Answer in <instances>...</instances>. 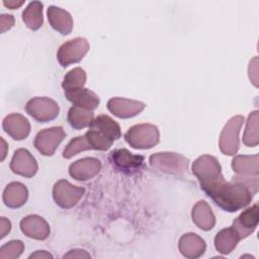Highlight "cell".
<instances>
[{
    "label": "cell",
    "instance_id": "cell-23",
    "mask_svg": "<svg viewBox=\"0 0 259 259\" xmlns=\"http://www.w3.org/2000/svg\"><path fill=\"white\" fill-rule=\"evenodd\" d=\"M232 168L238 175L258 176L259 174V155L252 156L238 155L232 160Z\"/></svg>",
    "mask_w": 259,
    "mask_h": 259
},
{
    "label": "cell",
    "instance_id": "cell-8",
    "mask_svg": "<svg viewBox=\"0 0 259 259\" xmlns=\"http://www.w3.org/2000/svg\"><path fill=\"white\" fill-rule=\"evenodd\" d=\"M85 193V188L72 185L66 179L57 181L53 187V197L55 202L62 208L75 206Z\"/></svg>",
    "mask_w": 259,
    "mask_h": 259
},
{
    "label": "cell",
    "instance_id": "cell-15",
    "mask_svg": "<svg viewBox=\"0 0 259 259\" xmlns=\"http://www.w3.org/2000/svg\"><path fill=\"white\" fill-rule=\"evenodd\" d=\"M258 225V204L245 209L233 223L232 228L235 230L240 240L251 235Z\"/></svg>",
    "mask_w": 259,
    "mask_h": 259
},
{
    "label": "cell",
    "instance_id": "cell-20",
    "mask_svg": "<svg viewBox=\"0 0 259 259\" xmlns=\"http://www.w3.org/2000/svg\"><path fill=\"white\" fill-rule=\"evenodd\" d=\"M28 197L26 186L20 182L9 183L3 191V202L10 208L22 206Z\"/></svg>",
    "mask_w": 259,
    "mask_h": 259
},
{
    "label": "cell",
    "instance_id": "cell-31",
    "mask_svg": "<svg viewBox=\"0 0 259 259\" xmlns=\"http://www.w3.org/2000/svg\"><path fill=\"white\" fill-rule=\"evenodd\" d=\"M249 77L253 84L258 86V58L255 57L252 61H250L249 65Z\"/></svg>",
    "mask_w": 259,
    "mask_h": 259
},
{
    "label": "cell",
    "instance_id": "cell-28",
    "mask_svg": "<svg viewBox=\"0 0 259 259\" xmlns=\"http://www.w3.org/2000/svg\"><path fill=\"white\" fill-rule=\"evenodd\" d=\"M86 83V72L80 68L76 67L69 71L63 80L62 87L65 90H70V89H75V88H81L85 85Z\"/></svg>",
    "mask_w": 259,
    "mask_h": 259
},
{
    "label": "cell",
    "instance_id": "cell-35",
    "mask_svg": "<svg viewBox=\"0 0 259 259\" xmlns=\"http://www.w3.org/2000/svg\"><path fill=\"white\" fill-rule=\"evenodd\" d=\"M29 258H53V255L47 251H36L29 255Z\"/></svg>",
    "mask_w": 259,
    "mask_h": 259
},
{
    "label": "cell",
    "instance_id": "cell-22",
    "mask_svg": "<svg viewBox=\"0 0 259 259\" xmlns=\"http://www.w3.org/2000/svg\"><path fill=\"white\" fill-rule=\"evenodd\" d=\"M89 127L96 130L99 134L112 143L118 140L121 136L119 124L106 114H101L94 118Z\"/></svg>",
    "mask_w": 259,
    "mask_h": 259
},
{
    "label": "cell",
    "instance_id": "cell-9",
    "mask_svg": "<svg viewBox=\"0 0 259 259\" xmlns=\"http://www.w3.org/2000/svg\"><path fill=\"white\" fill-rule=\"evenodd\" d=\"M65 137L66 134L62 126H53L38 132L33 144L40 154L44 156H52Z\"/></svg>",
    "mask_w": 259,
    "mask_h": 259
},
{
    "label": "cell",
    "instance_id": "cell-32",
    "mask_svg": "<svg viewBox=\"0 0 259 259\" xmlns=\"http://www.w3.org/2000/svg\"><path fill=\"white\" fill-rule=\"evenodd\" d=\"M14 24V17L10 14H2L0 17V25H1V32H5L6 30L10 29Z\"/></svg>",
    "mask_w": 259,
    "mask_h": 259
},
{
    "label": "cell",
    "instance_id": "cell-3",
    "mask_svg": "<svg viewBox=\"0 0 259 259\" xmlns=\"http://www.w3.org/2000/svg\"><path fill=\"white\" fill-rule=\"evenodd\" d=\"M124 140L134 149H151L159 143L160 133L154 124L141 123L130 127Z\"/></svg>",
    "mask_w": 259,
    "mask_h": 259
},
{
    "label": "cell",
    "instance_id": "cell-30",
    "mask_svg": "<svg viewBox=\"0 0 259 259\" xmlns=\"http://www.w3.org/2000/svg\"><path fill=\"white\" fill-rule=\"evenodd\" d=\"M24 250V244L20 240H12L0 248V259L18 258Z\"/></svg>",
    "mask_w": 259,
    "mask_h": 259
},
{
    "label": "cell",
    "instance_id": "cell-1",
    "mask_svg": "<svg viewBox=\"0 0 259 259\" xmlns=\"http://www.w3.org/2000/svg\"><path fill=\"white\" fill-rule=\"evenodd\" d=\"M259 187L258 176L236 175L231 181L225 179L206 193L222 209L234 212L247 206Z\"/></svg>",
    "mask_w": 259,
    "mask_h": 259
},
{
    "label": "cell",
    "instance_id": "cell-7",
    "mask_svg": "<svg viewBox=\"0 0 259 259\" xmlns=\"http://www.w3.org/2000/svg\"><path fill=\"white\" fill-rule=\"evenodd\" d=\"M26 112L39 122L55 119L60 112L59 104L49 97H34L25 105Z\"/></svg>",
    "mask_w": 259,
    "mask_h": 259
},
{
    "label": "cell",
    "instance_id": "cell-4",
    "mask_svg": "<svg viewBox=\"0 0 259 259\" xmlns=\"http://www.w3.org/2000/svg\"><path fill=\"white\" fill-rule=\"evenodd\" d=\"M151 167L167 174L180 175L187 171L189 160L177 153L160 152L150 156Z\"/></svg>",
    "mask_w": 259,
    "mask_h": 259
},
{
    "label": "cell",
    "instance_id": "cell-5",
    "mask_svg": "<svg viewBox=\"0 0 259 259\" xmlns=\"http://www.w3.org/2000/svg\"><path fill=\"white\" fill-rule=\"evenodd\" d=\"M244 122L243 115H235L231 117L225 124L220 135V150L223 154L234 156L239 150V134Z\"/></svg>",
    "mask_w": 259,
    "mask_h": 259
},
{
    "label": "cell",
    "instance_id": "cell-16",
    "mask_svg": "<svg viewBox=\"0 0 259 259\" xmlns=\"http://www.w3.org/2000/svg\"><path fill=\"white\" fill-rule=\"evenodd\" d=\"M66 98L75 106L86 108L89 110H94L99 105V97L93 91L81 87L70 90H65Z\"/></svg>",
    "mask_w": 259,
    "mask_h": 259
},
{
    "label": "cell",
    "instance_id": "cell-33",
    "mask_svg": "<svg viewBox=\"0 0 259 259\" xmlns=\"http://www.w3.org/2000/svg\"><path fill=\"white\" fill-rule=\"evenodd\" d=\"M64 258H90V254L82 249H74L65 254Z\"/></svg>",
    "mask_w": 259,
    "mask_h": 259
},
{
    "label": "cell",
    "instance_id": "cell-21",
    "mask_svg": "<svg viewBox=\"0 0 259 259\" xmlns=\"http://www.w3.org/2000/svg\"><path fill=\"white\" fill-rule=\"evenodd\" d=\"M191 217L193 223L203 231H209L215 225L214 214L208 203L204 200H199L193 205Z\"/></svg>",
    "mask_w": 259,
    "mask_h": 259
},
{
    "label": "cell",
    "instance_id": "cell-13",
    "mask_svg": "<svg viewBox=\"0 0 259 259\" xmlns=\"http://www.w3.org/2000/svg\"><path fill=\"white\" fill-rule=\"evenodd\" d=\"M101 169V162L93 157L82 158L74 162L69 167L70 175L78 180L85 181L93 178L99 173Z\"/></svg>",
    "mask_w": 259,
    "mask_h": 259
},
{
    "label": "cell",
    "instance_id": "cell-19",
    "mask_svg": "<svg viewBox=\"0 0 259 259\" xmlns=\"http://www.w3.org/2000/svg\"><path fill=\"white\" fill-rule=\"evenodd\" d=\"M47 14L49 22L54 29L62 34H69L72 31L73 18L68 11L52 5L49 6Z\"/></svg>",
    "mask_w": 259,
    "mask_h": 259
},
{
    "label": "cell",
    "instance_id": "cell-36",
    "mask_svg": "<svg viewBox=\"0 0 259 259\" xmlns=\"http://www.w3.org/2000/svg\"><path fill=\"white\" fill-rule=\"evenodd\" d=\"M24 3V1H3V4L8 7L9 9H14V8H18L19 6H21Z\"/></svg>",
    "mask_w": 259,
    "mask_h": 259
},
{
    "label": "cell",
    "instance_id": "cell-6",
    "mask_svg": "<svg viewBox=\"0 0 259 259\" xmlns=\"http://www.w3.org/2000/svg\"><path fill=\"white\" fill-rule=\"evenodd\" d=\"M89 42L84 37H76L64 42L58 50L57 59L61 66L68 67L80 62L89 51Z\"/></svg>",
    "mask_w": 259,
    "mask_h": 259
},
{
    "label": "cell",
    "instance_id": "cell-24",
    "mask_svg": "<svg viewBox=\"0 0 259 259\" xmlns=\"http://www.w3.org/2000/svg\"><path fill=\"white\" fill-rule=\"evenodd\" d=\"M240 241L239 236L235 230L230 227L221 230L214 237V247L218 252L223 255L231 253Z\"/></svg>",
    "mask_w": 259,
    "mask_h": 259
},
{
    "label": "cell",
    "instance_id": "cell-2",
    "mask_svg": "<svg viewBox=\"0 0 259 259\" xmlns=\"http://www.w3.org/2000/svg\"><path fill=\"white\" fill-rule=\"evenodd\" d=\"M192 173L200 183L201 189L207 193L224 180L222 168L218 159L210 155L198 157L192 164Z\"/></svg>",
    "mask_w": 259,
    "mask_h": 259
},
{
    "label": "cell",
    "instance_id": "cell-27",
    "mask_svg": "<svg viewBox=\"0 0 259 259\" xmlns=\"http://www.w3.org/2000/svg\"><path fill=\"white\" fill-rule=\"evenodd\" d=\"M258 121H259V112L258 110H254L248 116L244 136H243V143L247 147H256L259 143Z\"/></svg>",
    "mask_w": 259,
    "mask_h": 259
},
{
    "label": "cell",
    "instance_id": "cell-26",
    "mask_svg": "<svg viewBox=\"0 0 259 259\" xmlns=\"http://www.w3.org/2000/svg\"><path fill=\"white\" fill-rule=\"evenodd\" d=\"M94 119L92 110L73 105L68 112V121L75 130H82L91 124Z\"/></svg>",
    "mask_w": 259,
    "mask_h": 259
},
{
    "label": "cell",
    "instance_id": "cell-11",
    "mask_svg": "<svg viewBox=\"0 0 259 259\" xmlns=\"http://www.w3.org/2000/svg\"><path fill=\"white\" fill-rule=\"evenodd\" d=\"M146 104L133 99H126L122 97L110 98L107 102L108 110L119 118H130L139 114Z\"/></svg>",
    "mask_w": 259,
    "mask_h": 259
},
{
    "label": "cell",
    "instance_id": "cell-17",
    "mask_svg": "<svg viewBox=\"0 0 259 259\" xmlns=\"http://www.w3.org/2000/svg\"><path fill=\"white\" fill-rule=\"evenodd\" d=\"M178 248L184 257L195 259L205 252L206 245L204 240L198 235L194 233H187L182 235L179 239Z\"/></svg>",
    "mask_w": 259,
    "mask_h": 259
},
{
    "label": "cell",
    "instance_id": "cell-34",
    "mask_svg": "<svg viewBox=\"0 0 259 259\" xmlns=\"http://www.w3.org/2000/svg\"><path fill=\"white\" fill-rule=\"evenodd\" d=\"M11 229V224L6 218H1V238H4Z\"/></svg>",
    "mask_w": 259,
    "mask_h": 259
},
{
    "label": "cell",
    "instance_id": "cell-29",
    "mask_svg": "<svg viewBox=\"0 0 259 259\" xmlns=\"http://www.w3.org/2000/svg\"><path fill=\"white\" fill-rule=\"evenodd\" d=\"M86 150H91V147L84 135L81 137H77L69 142V144L63 151V157L65 159H70L73 156L77 155L78 153Z\"/></svg>",
    "mask_w": 259,
    "mask_h": 259
},
{
    "label": "cell",
    "instance_id": "cell-12",
    "mask_svg": "<svg viewBox=\"0 0 259 259\" xmlns=\"http://www.w3.org/2000/svg\"><path fill=\"white\" fill-rule=\"evenodd\" d=\"M20 230L28 238L46 240L50 235V226L37 214H29L20 221Z\"/></svg>",
    "mask_w": 259,
    "mask_h": 259
},
{
    "label": "cell",
    "instance_id": "cell-10",
    "mask_svg": "<svg viewBox=\"0 0 259 259\" xmlns=\"http://www.w3.org/2000/svg\"><path fill=\"white\" fill-rule=\"evenodd\" d=\"M10 169L15 174L29 178L36 173L37 163L28 150L20 148L13 154L10 162Z\"/></svg>",
    "mask_w": 259,
    "mask_h": 259
},
{
    "label": "cell",
    "instance_id": "cell-18",
    "mask_svg": "<svg viewBox=\"0 0 259 259\" xmlns=\"http://www.w3.org/2000/svg\"><path fill=\"white\" fill-rule=\"evenodd\" d=\"M111 162L122 171H135L139 169L144 162V157L134 155L126 149H116L110 153Z\"/></svg>",
    "mask_w": 259,
    "mask_h": 259
},
{
    "label": "cell",
    "instance_id": "cell-25",
    "mask_svg": "<svg viewBox=\"0 0 259 259\" xmlns=\"http://www.w3.org/2000/svg\"><path fill=\"white\" fill-rule=\"evenodd\" d=\"M22 20L29 29H38L44 22L42 3L40 1L29 2L22 12Z\"/></svg>",
    "mask_w": 259,
    "mask_h": 259
},
{
    "label": "cell",
    "instance_id": "cell-14",
    "mask_svg": "<svg viewBox=\"0 0 259 259\" xmlns=\"http://www.w3.org/2000/svg\"><path fill=\"white\" fill-rule=\"evenodd\" d=\"M2 127L13 140L21 141L27 138L30 133V124L26 117L19 113H11L4 117Z\"/></svg>",
    "mask_w": 259,
    "mask_h": 259
}]
</instances>
